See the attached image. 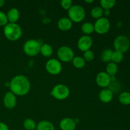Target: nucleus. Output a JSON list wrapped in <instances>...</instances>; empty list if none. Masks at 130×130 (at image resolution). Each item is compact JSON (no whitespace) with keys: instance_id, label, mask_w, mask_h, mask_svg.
<instances>
[{"instance_id":"nucleus-1","label":"nucleus","mask_w":130,"mask_h":130,"mask_svg":"<svg viewBox=\"0 0 130 130\" xmlns=\"http://www.w3.org/2000/svg\"><path fill=\"white\" fill-rule=\"evenodd\" d=\"M9 83L10 91L16 96H24L30 91V81L24 75L20 74L14 76Z\"/></svg>"},{"instance_id":"nucleus-2","label":"nucleus","mask_w":130,"mask_h":130,"mask_svg":"<svg viewBox=\"0 0 130 130\" xmlns=\"http://www.w3.org/2000/svg\"><path fill=\"white\" fill-rule=\"evenodd\" d=\"M3 34L5 38L11 41H16L20 39L22 30L20 25L17 23L8 22L3 28Z\"/></svg>"},{"instance_id":"nucleus-3","label":"nucleus","mask_w":130,"mask_h":130,"mask_svg":"<svg viewBox=\"0 0 130 130\" xmlns=\"http://www.w3.org/2000/svg\"><path fill=\"white\" fill-rule=\"evenodd\" d=\"M41 43L39 40L34 39H28L23 45V51L29 57H36L40 53Z\"/></svg>"},{"instance_id":"nucleus-4","label":"nucleus","mask_w":130,"mask_h":130,"mask_svg":"<svg viewBox=\"0 0 130 130\" xmlns=\"http://www.w3.org/2000/svg\"><path fill=\"white\" fill-rule=\"evenodd\" d=\"M67 11L68 18L72 22H80L83 21L86 17L85 8L79 5H73Z\"/></svg>"},{"instance_id":"nucleus-5","label":"nucleus","mask_w":130,"mask_h":130,"mask_svg":"<svg viewBox=\"0 0 130 130\" xmlns=\"http://www.w3.org/2000/svg\"><path fill=\"white\" fill-rule=\"evenodd\" d=\"M50 95L57 100H63L69 97L70 90L68 86L64 84H58L52 88Z\"/></svg>"},{"instance_id":"nucleus-6","label":"nucleus","mask_w":130,"mask_h":130,"mask_svg":"<svg viewBox=\"0 0 130 130\" xmlns=\"http://www.w3.org/2000/svg\"><path fill=\"white\" fill-rule=\"evenodd\" d=\"M113 44L116 51H118L124 53L129 50L130 48V41L126 36L119 35L114 39Z\"/></svg>"},{"instance_id":"nucleus-7","label":"nucleus","mask_w":130,"mask_h":130,"mask_svg":"<svg viewBox=\"0 0 130 130\" xmlns=\"http://www.w3.org/2000/svg\"><path fill=\"white\" fill-rule=\"evenodd\" d=\"M57 56L59 60L68 63L72 62L74 57V52L71 47L68 46H62L57 50Z\"/></svg>"},{"instance_id":"nucleus-8","label":"nucleus","mask_w":130,"mask_h":130,"mask_svg":"<svg viewBox=\"0 0 130 130\" xmlns=\"http://www.w3.org/2000/svg\"><path fill=\"white\" fill-rule=\"evenodd\" d=\"M94 25V30L97 34H105L109 32L110 28V22L107 17H103L97 19Z\"/></svg>"},{"instance_id":"nucleus-9","label":"nucleus","mask_w":130,"mask_h":130,"mask_svg":"<svg viewBox=\"0 0 130 130\" xmlns=\"http://www.w3.org/2000/svg\"><path fill=\"white\" fill-rule=\"evenodd\" d=\"M45 69L47 72L52 75H58L62 70L60 61L56 58H50L45 64Z\"/></svg>"},{"instance_id":"nucleus-10","label":"nucleus","mask_w":130,"mask_h":130,"mask_svg":"<svg viewBox=\"0 0 130 130\" xmlns=\"http://www.w3.org/2000/svg\"><path fill=\"white\" fill-rule=\"evenodd\" d=\"M93 39L90 36L84 35L79 38L77 43V48L81 52H85L89 50L93 45Z\"/></svg>"},{"instance_id":"nucleus-11","label":"nucleus","mask_w":130,"mask_h":130,"mask_svg":"<svg viewBox=\"0 0 130 130\" xmlns=\"http://www.w3.org/2000/svg\"><path fill=\"white\" fill-rule=\"evenodd\" d=\"M96 85L100 88H107L109 85L111 83L110 76L106 72L102 71L97 74L95 78Z\"/></svg>"},{"instance_id":"nucleus-12","label":"nucleus","mask_w":130,"mask_h":130,"mask_svg":"<svg viewBox=\"0 0 130 130\" xmlns=\"http://www.w3.org/2000/svg\"><path fill=\"white\" fill-rule=\"evenodd\" d=\"M3 104L8 109H13L17 105L16 95L11 91H8L5 94L3 97Z\"/></svg>"},{"instance_id":"nucleus-13","label":"nucleus","mask_w":130,"mask_h":130,"mask_svg":"<svg viewBox=\"0 0 130 130\" xmlns=\"http://www.w3.org/2000/svg\"><path fill=\"white\" fill-rule=\"evenodd\" d=\"M77 124L74 119L70 118H65L60 121L59 127L61 130H75Z\"/></svg>"},{"instance_id":"nucleus-14","label":"nucleus","mask_w":130,"mask_h":130,"mask_svg":"<svg viewBox=\"0 0 130 130\" xmlns=\"http://www.w3.org/2000/svg\"><path fill=\"white\" fill-rule=\"evenodd\" d=\"M57 26L62 31H68L72 28V22L68 17H62L58 20Z\"/></svg>"},{"instance_id":"nucleus-15","label":"nucleus","mask_w":130,"mask_h":130,"mask_svg":"<svg viewBox=\"0 0 130 130\" xmlns=\"http://www.w3.org/2000/svg\"><path fill=\"white\" fill-rule=\"evenodd\" d=\"M114 96V94L108 88H104L99 95V98L100 101L105 104L110 102Z\"/></svg>"},{"instance_id":"nucleus-16","label":"nucleus","mask_w":130,"mask_h":130,"mask_svg":"<svg viewBox=\"0 0 130 130\" xmlns=\"http://www.w3.org/2000/svg\"><path fill=\"white\" fill-rule=\"evenodd\" d=\"M8 20L10 23H17L20 18L19 10L16 8H11L6 13Z\"/></svg>"},{"instance_id":"nucleus-17","label":"nucleus","mask_w":130,"mask_h":130,"mask_svg":"<svg viewBox=\"0 0 130 130\" xmlns=\"http://www.w3.org/2000/svg\"><path fill=\"white\" fill-rule=\"evenodd\" d=\"M53 53V48L48 43H43L40 48V53L44 57H50Z\"/></svg>"},{"instance_id":"nucleus-18","label":"nucleus","mask_w":130,"mask_h":130,"mask_svg":"<svg viewBox=\"0 0 130 130\" xmlns=\"http://www.w3.org/2000/svg\"><path fill=\"white\" fill-rule=\"evenodd\" d=\"M37 130H55V126L53 123L47 120H43L37 124Z\"/></svg>"},{"instance_id":"nucleus-19","label":"nucleus","mask_w":130,"mask_h":130,"mask_svg":"<svg viewBox=\"0 0 130 130\" xmlns=\"http://www.w3.org/2000/svg\"><path fill=\"white\" fill-rule=\"evenodd\" d=\"M119 102L124 105H130V92L129 91H123L120 93L118 96Z\"/></svg>"},{"instance_id":"nucleus-20","label":"nucleus","mask_w":130,"mask_h":130,"mask_svg":"<svg viewBox=\"0 0 130 130\" xmlns=\"http://www.w3.org/2000/svg\"><path fill=\"white\" fill-rule=\"evenodd\" d=\"M113 51L111 49H105L100 54V59L103 62L109 63L111 62L112 55Z\"/></svg>"},{"instance_id":"nucleus-21","label":"nucleus","mask_w":130,"mask_h":130,"mask_svg":"<svg viewBox=\"0 0 130 130\" xmlns=\"http://www.w3.org/2000/svg\"><path fill=\"white\" fill-rule=\"evenodd\" d=\"M91 16L94 19H96V20L100 18L103 17L104 15V9L100 6H96L91 9L90 11Z\"/></svg>"},{"instance_id":"nucleus-22","label":"nucleus","mask_w":130,"mask_h":130,"mask_svg":"<svg viewBox=\"0 0 130 130\" xmlns=\"http://www.w3.org/2000/svg\"><path fill=\"white\" fill-rule=\"evenodd\" d=\"M81 30L85 34V35L89 36L95 31V30H94V25L92 23L89 22L83 23L81 25Z\"/></svg>"},{"instance_id":"nucleus-23","label":"nucleus","mask_w":130,"mask_h":130,"mask_svg":"<svg viewBox=\"0 0 130 130\" xmlns=\"http://www.w3.org/2000/svg\"><path fill=\"white\" fill-rule=\"evenodd\" d=\"M106 72L110 76H116L118 72V67L117 66L116 63H114V62H109L107 63L106 66Z\"/></svg>"},{"instance_id":"nucleus-24","label":"nucleus","mask_w":130,"mask_h":130,"mask_svg":"<svg viewBox=\"0 0 130 130\" xmlns=\"http://www.w3.org/2000/svg\"><path fill=\"white\" fill-rule=\"evenodd\" d=\"M72 62L74 67L77 69L83 68L86 64V61L85 60L83 57H81L80 56H76V57L74 56Z\"/></svg>"},{"instance_id":"nucleus-25","label":"nucleus","mask_w":130,"mask_h":130,"mask_svg":"<svg viewBox=\"0 0 130 130\" xmlns=\"http://www.w3.org/2000/svg\"><path fill=\"white\" fill-rule=\"evenodd\" d=\"M107 88L109 89L113 94H118L121 91V85L117 81H111Z\"/></svg>"},{"instance_id":"nucleus-26","label":"nucleus","mask_w":130,"mask_h":130,"mask_svg":"<svg viewBox=\"0 0 130 130\" xmlns=\"http://www.w3.org/2000/svg\"><path fill=\"white\" fill-rule=\"evenodd\" d=\"M24 128L26 130H34L36 129L37 124L35 121L30 118H27L23 123Z\"/></svg>"},{"instance_id":"nucleus-27","label":"nucleus","mask_w":130,"mask_h":130,"mask_svg":"<svg viewBox=\"0 0 130 130\" xmlns=\"http://www.w3.org/2000/svg\"><path fill=\"white\" fill-rule=\"evenodd\" d=\"M116 3L115 0H101L100 5L104 10H110L115 6Z\"/></svg>"},{"instance_id":"nucleus-28","label":"nucleus","mask_w":130,"mask_h":130,"mask_svg":"<svg viewBox=\"0 0 130 130\" xmlns=\"http://www.w3.org/2000/svg\"><path fill=\"white\" fill-rule=\"evenodd\" d=\"M123 58H124V55L123 53L118 51H114L112 52V58L111 62H114L115 63H119L123 61Z\"/></svg>"},{"instance_id":"nucleus-29","label":"nucleus","mask_w":130,"mask_h":130,"mask_svg":"<svg viewBox=\"0 0 130 130\" xmlns=\"http://www.w3.org/2000/svg\"><path fill=\"white\" fill-rule=\"evenodd\" d=\"M83 58L86 62H91L95 58V53L91 50L83 52Z\"/></svg>"},{"instance_id":"nucleus-30","label":"nucleus","mask_w":130,"mask_h":130,"mask_svg":"<svg viewBox=\"0 0 130 130\" xmlns=\"http://www.w3.org/2000/svg\"><path fill=\"white\" fill-rule=\"evenodd\" d=\"M61 6L62 8L68 11L73 5V3L71 0H62L60 2Z\"/></svg>"},{"instance_id":"nucleus-31","label":"nucleus","mask_w":130,"mask_h":130,"mask_svg":"<svg viewBox=\"0 0 130 130\" xmlns=\"http://www.w3.org/2000/svg\"><path fill=\"white\" fill-rule=\"evenodd\" d=\"M8 23L7 16L5 13L0 11V26H5Z\"/></svg>"},{"instance_id":"nucleus-32","label":"nucleus","mask_w":130,"mask_h":130,"mask_svg":"<svg viewBox=\"0 0 130 130\" xmlns=\"http://www.w3.org/2000/svg\"><path fill=\"white\" fill-rule=\"evenodd\" d=\"M0 130H9L8 126L5 123L0 122Z\"/></svg>"},{"instance_id":"nucleus-33","label":"nucleus","mask_w":130,"mask_h":130,"mask_svg":"<svg viewBox=\"0 0 130 130\" xmlns=\"http://www.w3.org/2000/svg\"><path fill=\"white\" fill-rule=\"evenodd\" d=\"M110 14V10H104V15H105V17L109 16Z\"/></svg>"},{"instance_id":"nucleus-34","label":"nucleus","mask_w":130,"mask_h":130,"mask_svg":"<svg viewBox=\"0 0 130 130\" xmlns=\"http://www.w3.org/2000/svg\"><path fill=\"white\" fill-rule=\"evenodd\" d=\"M4 4H5V1L4 0H0V8L2 7Z\"/></svg>"},{"instance_id":"nucleus-35","label":"nucleus","mask_w":130,"mask_h":130,"mask_svg":"<svg viewBox=\"0 0 130 130\" xmlns=\"http://www.w3.org/2000/svg\"><path fill=\"white\" fill-rule=\"evenodd\" d=\"M93 1V0H85V3H91Z\"/></svg>"}]
</instances>
